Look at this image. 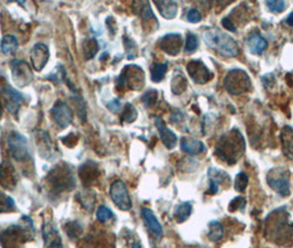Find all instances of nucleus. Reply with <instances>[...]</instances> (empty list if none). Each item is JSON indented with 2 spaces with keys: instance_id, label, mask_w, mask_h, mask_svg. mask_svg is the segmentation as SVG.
Wrapping results in <instances>:
<instances>
[{
  "instance_id": "1",
  "label": "nucleus",
  "mask_w": 293,
  "mask_h": 248,
  "mask_svg": "<svg viewBox=\"0 0 293 248\" xmlns=\"http://www.w3.org/2000/svg\"><path fill=\"white\" fill-rule=\"evenodd\" d=\"M204 42L215 50L221 55L227 57H235L239 54V48L236 41L231 35L216 28L207 29L203 32Z\"/></svg>"
},
{
  "instance_id": "2",
  "label": "nucleus",
  "mask_w": 293,
  "mask_h": 248,
  "mask_svg": "<svg viewBox=\"0 0 293 248\" xmlns=\"http://www.w3.org/2000/svg\"><path fill=\"white\" fill-rule=\"evenodd\" d=\"M245 150V142L238 131L234 130L222 138L216 148V155L229 164L237 162V159Z\"/></svg>"
},
{
  "instance_id": "3",
  "label": "nucleus",
  "mask_w": 293,
  "mask_h": 248,
  "mask_svg": "<svg viewBox=\"0 0 293 248\" xmlns=\"http://www.w3.org/2000/svg\"><path fill=\"white\" fill-rule=\"evenodd\" d=\"M144 86V72L138 65H127L117 79V87L119 90L130 89L134 91L141 90Z\"/></svg>"
},
{
  "instance_id": "4",
  "label": "nucleus",
  "mask_w": 293,
  "mask_h": 248,
  "mask_svg": "<svg viewBox=\"0 0 293 248\" xmlns=\"http://www.w3.org/2000/svg\"><path fill=\"white\" fill-rule=\"evenodd\" d=\"M224 86L229 94H243L250 89V77L243 70H233L226 75Z\"/></svg>"
},
{
  "instance_id": "5",
  "label": "nucleus",
  "mask_w": 293,
  "mask_h": 248,
  "mask_svg": "<svg viewBox=\"0 0 293 248\" xmlns=\"http://www.w3.org/2000/svg\"><path fill=\"white\" fill-rule=\"evenodd\" d=\"M267 182L269 187L280 195L288 196L290 194L289 172L282 168L271 169L267 174Z\"/></svg>"
},
{
  "instance_id": "6",
  "label": "nucleus",
  "mask_w": 293,
  "mask_h": 248,
  "mask_svg": "<svg viewBox=\"0 0 293 248\" xmlns=\"http://www.w3.org/2000/svg\"><path fill=\"white\" fill-rule=\"evenodd\" d=\"M8 150L11 157L17 161H26L30 158L27 138L19 133H11L7 139Z\"/></svg>"
},
{
  "instance_id": "7",
  "label": "nucleus",
  "mask_w": 293,
  "mask_h": 248,
  "mask_svg": "<svg viewBox=\"0 0 293 248\" xmlns=\"http://www.w3.org/2000/svg\"><path fill=\"white\" fill-rule=\"evenodd\" d=\"M27 226L11 225L0 233V242L3 248H17L20 243H24L27 236Z\"/></svg>"
},
{
  "instance_id": "8",
  "label": "nucleus",
  "mask_w": 293,
  "mask_h": 248,
  "mask_svg": "<svg viewBox=\"0 0 293 248\" xmlns=\"http://www.w3.org/2000/svg\"><path fill=\"white\" fill-rule=\"evenodd\" d=\"M111 198L115 205L121 211H129L133 206L126 184L121 180H116L111 187Z\"/></svg>"
},
{
  "instance_id": "9",
  "label": "nucleus",
  "mask_w": 293,
  "mask_h": 248,
  "mask_svg": "<svg viewBox=\"0 0 293 248\" xmlns=\"http://www.w3.org/2000/svg\"><path fill=\"white\" fill-rule=\"evenodd\" d=\"M10 68L12 71V77L19 87H24L30 84L33 79V72L27 62L14 60L11 62Z\"/></svg>"
},
{
  "instance_id": "10",
  "label": "nucleus",
  "mask_w": 293,
  "mask_h": 248,
  "mask_svg": "<svg viewBox=\"0 0 293 248\" xmlns=\"http://www.w3.org/2000/svg\"><path fill=\"white\" fill-rule=\"evenodd\" d=\"M51 116L61 129L67 128L73 121V112L70 106L62 100H57L51 109Z\"/></svg>"
},
{
  "instance_id": "11",
  "label": "nucleus",
  "mask_w": 293,
  "mask_h": 248,
  "mask_svg": "<svg viewBox=\"0 0 293 248\" xmlns=\"http://www.w3.org/2000/svg\"><path fill=\"white\" fill-rule=\"evenodd\" d=\"M186 69L190 76L193 78V81L197 84H205L213 77L211 71L205 67L202 61H191L186 65Z\"/></svg>"
},
{
  "instance_id": "12",
  "label": "nucleus",
  "mask_w": 293,
  "mask_h": 248,
  "mask_svg": "<svg viewBox=\"0 0 293 248\" xmlns=\"http://www.w3.org/2000/svg\"><path fill=\"white\" fill-rule=\"evenodd\" d=\"M51 182L54 185V188H57L58 190H69L74 187V178H73L72 171L67 168V169H56L51 178Z\"/></svg>"
},
{
  "instance_id": "13",
  "label": "nucleus",
  "mask_w": 293,
  "mask_h": 248,
  "mask_svg": "<svg viewBox=\"0 0 293 248\" xmlns=\"http://www.w3.org/2000/svg\"><path fill=\"white\" fill-rule=\"evenodd\" d=\"M3 96L6 107L11 114H17L20 105L25 100V96L17 90L12 89L9 85L3 90Z\"/></svg>"
},
{
  "instance_id": "14",
  "label": "nucleus",
  "mask_w": 293,
  "mask_h": 248,
  "mask_svg": "<svg viewBox=\"0 0 293 248\" xmlns=\"http://www.w3.org/2000/svg\"><path fill=\"white\" fill-rule=\"evenodd\" d=\"M50 57V51L46 45L38 43L31 50V62L35 71L40 72L46 67Z\"/></svg>"
},
{
  "instance_id": "15",
  "label": "nucleus",
  "mask_w": 293,
  "mask_h": 248,
  "mask_svg": "<svg viewBox=\"0 0 293 248\" xmlns=\"http://www.w3.org/2000/svg\"><path fill=\"white\" fill-rule=\"evenodd\" d=\"M42 234L47 248H63L60 233H58V231L53 224L51 223L45 224L42 230Z\"/></svg>"
},
{
  "instance_id": "16",
  "label": "nucleus",
  "mask_w": 293,
  "mask_h": 248,
  "mask_svg": "<svg viewBox=\"0 0 293 248\" xmlns=\"http://www.w3.org/2000/svg\"><path fill=\"white\" fill-rule=\"evenodd\" d=\"M182 46V38L178 33L165 34L160 40V47L164 52L170 55H178Z\"/></svg>"
},
{
  "instance_id": "17",
  "label": "nucleus",
  "mask_w": 293,
  "mask_h": 248,
  "mask_svg": "<svg viewBox=\"0 0 293 248\" xmlns=\"http://www.w3.org/2000/svg\"><path fill=\"white\" fill-rule=\"evenodd\" d=\"M155 123L158 128L160 138H161V140H162L163 144L168 149H173L175 146H177V142H178L177 136H175V134L173 133L172 130H170L169 128L166 127L164 121L160 117H156Z\"/></svg>"
},
{
  "instance_id": "18",
  "label": "nucleus",
  "mask_w": 293,
  "mask_h": 248,
  "mask_svg": "<svg viewBox=\"0 0 293 248\" xmlns=\"http://www.w3.org/2000/svg\"><path fill=\"white\" fill-rule=\"evenodd\" d=\"M141 215H142V218L144 220L146 226H148L149 230L153 233V234H155L157 237L162 236V233H163L162 225L160 224L157 216L155 215V213L152 212V210H150L148 208H142L141 209Z\"/></svg>"
},
{
  "instance_id": "19",
  "label": "nucleus",
  "mask_w": 293,
  "mask_h": 248,
  "mask_svg": "<svg viewBox=\"0 0 293 248\" xmlns=\"http://www.w3.org/2000/svg\"><path fill=\"white\" fill-rule=\"evenodd\" d=\"M246 43H247L248 50L250 51V53L254 55L261 54L268 46L267 40L258 32H254L249 35Z\"/></svg>"
},
{
  "instance_id": "20",
  "label": "nucleus",
  "mask_w": 293,
  "mask_h": 248,
  "mask_svg": "<svg viewBox=\"0 0 293 248\" xmlns=\"http://www.w3.org/2000/svg\"><path fill=\"white\" fill-rule=\"evenodd\" d=\"M281 141L283 155L290 160H293V128L290 126L283 127L281 133Z\"/></svg>"
},
{
  "instance_id": "21",
  "label": "nucleus",
  "mask_w": 293,
  "mask_h": 248,
  "mask_svg": "<svg viewBox=\"0 0 293 248\" xmlns=\"http://www.w3.org/2000/svg\"><path fill=\"white\" fill-rule=\"evenodd\" d=\"M0 184L7 189H12L16 184L13 167H11L9 163H4L0 167Z\"/></svg>"
},
{
  "instance_id": "22",
  "label": "nucleus",
  "mask_w": 293,
  "mask_h": 248,
  "mask_svg": "<svg viewBox=\"0 0 293 248\" xmlns=\"http://www.w3.org/2000/svg\"><path fill=\"white\" fill-rule=\"evenodd\" d=\"M181 149L189 155H199L205 150V146L202 141L194 138H183L181 140Z\"/></svg>"
},
{
  "instance_id": "23",
  "label": "nucleus",
  "mask_w": 293,
  "mask_h": 248,
  "mask_svg": "<svg viewBox=\"0 0 293 248\" xmlns=\"http://www.w3.org/2000/svg\"><path fill=\"white\" fill-rule=\"evenodd\" d=\"M159 12L163 18L171 20L178 13V4L175 2H155Z\"/></svg>"
},
{
  "instance_id": "24",
  "label": "nucleus",
  "mask_w": 293,
  "mask_h": 248,
  "mask_svg": "<svg viewBox=\"0 0 293 248\" xmlns=\"http://www.w3.org/2000/svg\"><path fill=\"white\" fill-rule=\"evenodd\" d=\"M0 49L6 55H10L16 52L18 49V40L16 36L12 34H6L2 40V43H0Z\"/></svg>"
},
{
  "instance_id": "25",
  "label": "nucleus",
  "mask_w": 293,
  "mask_h": 248,
  "mask_svg": "<svg viewBox=\"0 0 293 248\" xmlns=\"http://www.w3.org/2000/svg\"><path fill=\"white\" fill-rule=\"evenodd\" d=\"M69 86H70V90H71L72 97L74 98L75 101H76L79 117L82 118V120H85V118H86V104H85V101H84V99L82 97V95L79 94L78 90L73 84L69 83Z\"/></svg>"
},
{
  "instance_id": "26",
  "label": "nucleus",
  "mask_w": 293,
  "mask_h": 248,
  "mask_svg": "<svg viewBox=\"0 0 293 248\" xmlns=\"http://www.w3.org/2000/svg\"><path fill=\"white\" fill-rule=\"evenodd\" d=\"M191 213H192V204L190 202H185L180 204L177 210H175L174 217L178 223H183L187 220Z\"/></svg>"
},
{
  "instance_id": "27",
  "label": "nucleus",
  "mask_w": 293,
  "mask_h": 248,
  "mask_svg": "<svg viewBox=\"0 0 293 248\" xmlns=\"http://www.w3.org/2000/svg\"><path fill=\"white\" fill-rule=\"evenodd\" d=\"M168 70V63H155L151 67V79L155 83L162 81Z\"/></svg>"
},
{
  "instance_id": "28",
  "label": "nucleus",
  "mask_w": 293,
  "mask_h": 248,
  "mask_svg": "<svg viewBox=\"0 0 293 248\" xmlns=\"http://www.w3.org/2000/svg\"><path fill=\"white\" fill-rule=\"evenodd\" d=\"M223 235L224 230L221 223L213 221L208 224V237L212 242H218L219 239H222Z\"/></svg>"
},
{
  "instance_id": "29",
  "label": "nucleus",
  "mask_w": 293,
  "mask_h": 248,
  "mask_svg": "<svg viewBox=\"0 0 293 248\" xmlns=\"http://www.w3.org/2000/svg\"><path fill=\"white\" fill-rule=\"evenodd\" d=\"M138 116L137 109L135 108L134 105L131 104H126V106L123 107L122 109V114H121V121L123 122H133L136 120Z\"/></svg>"
},
{
  "instance_id": "30",
  "label": "nucleus",
  "mask_w": 293,
  "mask_h": 248,
  "mask_svg": "<svg viewBox=\"0 0 293 248\" xmlns=\"http://www.w3.org/2000/svg\"><path fill=\"white\" fill-rule=\"evenodd\" d=\"M172 92L174 94H181L185 91L186 89V81L184 76H182L181 74H177L173 79H172Z\"/></svg>"
},
{
  "instance_id": "31",
  "label": "nucleus",
  "mask_w": 293,
  "mask_h": 248,
  "mask_svg": "<svg viewBox=\"0 0 293 248\" xmlns=\"http://www.w3.org/2000/svg\"><path fill=\"white\" fill-rule=\"evenodd\" d=\"M98 50H99V46L96 40L89 39L86 41L85 46H84V53L87 59H92V57H94L95 54L98 52Z\"/></svg>"
},
{
  "instance_id": "32",
  "label": "nucleus",
  "mask_w": 293,
  "mask_h": 248,
  "mask_svg": "<svg viewBox=\"0 0 293 248\" xmlns=\"http://www.w3.org/2000/svg\"><path fill=\"white\" fill-rule=\"evenodd\" d=\"M14 209V201L10 196L0 192V213L9 212Z\"/></svg>"
},
{
  "instance_id": "33",
  "label": "nucleus",
  "mask_w": 293,
  "mask_h": 248,
  "mask_svg": "<svg viewBox=\"0 0 293 248\" xmlns=\"http://www.w3.org/2000/svg\"><path fill=\"white\" fill-rule=\"evenodd\" d=\"M199 48V39L194 33H187L186 35V43H185V52L193 53L196 49Z\"/></svg>"
},
{
  "instance_id": "34",
  "label": "nucleus",
  "mask_w": 293,
  "mask_h": 248,
  "mask_svg": "<svg viewBox=\"0 0 293 248\" xmlns=\"http://www.w3.org/2000/svg\"><path fill=\"white\" fill-rule=\"evenodd\" d=\"M96 216H97V220L102 222V223H105L109 220H112V218H114V213L112 212V210L111 209H108L107 206L105 205H100L98 209H97V212H96Z\"/></svg>"
},
{
  "instance_id": "35",
  "label": "nucleus",
  "mask_w": 293,
  "mask_h": 248,
  "mask_svg": "<svg viewBox=\"0 0 293 248\" xmlns=\"http://www.w3.org/2000/svg\"><path fill=\"white\" fill-rule=\"evenodd\" d=\"M248 185V177L244 172H240L237 174L235 180V189L238 192H244Z\"/></svg>"
},
{
  "instance_id": "36",
  "label": "nucleus",
  "mask_w": 293,
  "mask_h": 248,
  "mask_svg": "<svg viewBox=\"0 0 293 248\" xmlns=\"http://www.w3.org/2000/svg\"><path fill=\"white\" fill-rule=\"evenodd\" d=\"M157 98H158V92L155 90H150L144 93V95L142 96V101L146 107H151L152 105L156 104Z\"/></svg>"
},
{
  "instance_id": "37",
  "label": "nucleus",
  "mask_w": 293,
  "mask_h": 248,
  "mask_svg": "<svg viewBox=\"0 0 293 248\" xmlns=\"http://www.w3.org/2000/svg\"><path fill=\"white\" fill-rule=\"evenodd\" d=\"M266 6L271 12H275V13L282 12L285 7H287V5H285L284 2H280V0L279 2H274V0H270V2L266 3Z\"/></svg>"
},
{
  "instance_id": "38",
  "label": "nucleus",
  "mask_w": 293,
  "mask_h": 248,
  "mask_svg": "<svg viewBox=\"0 0 293 248\" xmlns=\"http://www.w3.org/2000/svg\"><path fill=\"white\" fill-rule=\"evenodd\" d=\"M245 204H246V200L243 198V196H237V198H235L231 202L228 210L231 211V212H234V211H237L240 209L243 210L245 208Z\"/></svg>"
},
{
  "instance_id": "39",
  "label": "nucleus",
  "mask_w": 293,
  "mask_h": 248,
  "mask_svg": "<svg viewBox=\"0 0 293 248\" xmlns=\"http://www.w3.org/2000/svg\"><path fill=\"white\" fill-rule=\"evenodd\" d=\"M67 233L69 237L71 238H76L79 236L80 233H82V228L77 223H71L69 224V228L67 229Z\"/></svg>"
},
{
  "instance_id": "40",
  "label": "nucleus",
  "mask_w": 293,
  "mask_h": 248,
  "mask_svg": "<svg viewBox=\"0 0 293 248\" xmlns=\"http://www.w3.org/2000/svg\"><path fill=\"white\" fill-rule=\"evenodd\" d=\"M187 21L191 24H197L202 21V13L200 12V10L195 8L190 9L187 12Z\"/></svg>"
},
{
  "instance_id": "41",
  "label": "nucleus",
  "mask_w": 293,
  "mask_h": 248,
  "mask_svg": "<svg viewBox=\"0 0 293 248\" xmlns=\"http://www.w3.org/2000/svg\"><path fill=\"white\" fill-rule=\"evenodd\" d=\"M107 109H108L109 112H112L113 114H118L122 109L120 100L117 99V98H114L111 101H108V103H107Z\"/></svg>"
},
{
  "instance_id": "42",
  "label": "nucleus",
  "mask_w": 293,
  "mask_h": 248,
  "mask_svg": "<svg viewBox=\"0 0 293 248\" xmlns=\"http://www.w3.org/2000/svg\"><path fill=\"white\" fill-rule=\"evenodd\" d=\"M222 25H223L224 28L227 29V30H229V31H232V32H236V31H237L236 27L234 26V24L232 23V20H231L229 18H224V19L222 20Z\"/></svg>"
},
{
  "instance_id": "43",
  "label": "nucleus",
  "mask_w": 293,
  "mask_h": 248,
  "mask_svg": "<svg viewBox=\"0 0 293 248\" xmlns=\"http://www.w3.org/2000/svg\"><path fill=\"white\" fill-rule=\"evenodd\" d=\"M287 24L289 26H293V12H291L289 16L287 17Z\"/></svg>"
}]
</instances>
